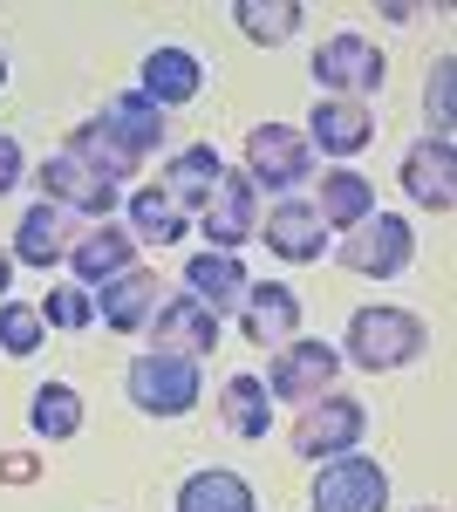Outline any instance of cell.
Segmentation results:
<instances>
[{
  "instance_id": "obj_1",
  "label": "cell",
  "mask_w": 457,
  "mask_h": 512,
  "mask_svg": "<svg viewBox=\"0 0 457 512\" xmlns=\"http://www.w3.org/2000/svg\"><path fill=\"white\" fill-rule=\"evenodd\" d=\"M423 349H430V328H423V315L396 308V301H376V308H355V315H348L342 362H355L362 376H389V369H410Z\"/></svg>"
},
{
  "instance_id": "obj_2",
  "label": "cell",
  "mask_w": 457,
  "mask_h": 512,
  "mask_svg": "<svg viewBox=\"0 0 457 512\" xmlns=\"http://www.w3.org/2000/svg\"><path fill=\"white\" fill-rule=\"evenodd\" d=\"M123 390H130V403H137L144 417H191L198 396H205V383H198V362H191V355L144 349L123 369Z\"/></svg>"
},
{
  "instance_id": "obj_3",
  "label": "cell",
  "mask_w": 457,
  "mask_h": 512,
  "mask_svg": "<svg viewBox=\"0 0 457 512\" xmlns=\"http://www.w3.org/2000/svg\"><path fill=\"white\" fill-rule=\"evenodd\" d=\"M335 260L362 280H396L417 260V233H410V219H396V212H369L362 226H348V239H335Z\"/></svg>"
},
{
  "instance_id": "obj_4",
  "label": "cell",
  "mask_w": 457,
  "mask_h": 512,
  "mask_svg": "<svg viewBox=\"0 0 457 512\" xmlns=\"http://www.w3.org/2000/svg\"><path fill=\"white\" fill-rule=\"evenodd\" d=\"M239 171L253 178V192L267 185V192H294L314 178V151H307V137L294 123H260V130H246V151H239Z\"/></svg>"
},
{
  "instance_id": "obj_5",
  "label": "cell",
  "mask_w": 457,
  "mask_h": 512,
  "mask_svg": "<svg viewBox=\"0 0 457 512\" xmlns=\"http://www.w3.org/2000/svg\"><path fill=\"white\" fill-rule=\"evenodd\" d=\"M362 431H369V410L355 403L348 390H328V396H314V403H301V417H294V451L301 458H342V451H355L362 444Z\"/></svg>"
},
{
  "instance_id": "obj_6",
  "label": "cell",
  "mask_w": 457,
  "mask_h": 512,
  "mask_svg": "<svg viewBox=\"0 0 457 512\" xmlns=\"http://www.w3.org/2000/svg\"><path fill=\"white\" fill-rule=\"evenodd\" d=\"M389 76V62H382V48L369 35H328L314 48V82H321V96H342V103H369Z\"/></svg>"
},
{
  "instance_id": "obj_7",
  "label": "cell",
  "mask_w": 457,
  "mask_h": 512,
  "mask_svg": "<svg viewBox=\"0 0 457 512\" xmlns=\"http://www.w3.org/2000/svg\"><path fill=\"white\" fill-rule=\"evenodd\" d=\"M335 376H342V349H328V342H307V335H294V342H280L267 362V396L273 403H314V396L335 390Z\"/></svg>"
},
{
  "instance_id": "obj_8",
  "label": "cell",
  "mask_w": 457,
  "mask_h": 512,
  "mask_svg": "<svg viewBox=\"0 0 457 512\" xmlns=\"http://www.w3.org/2000/svg\"><path fill=\"white\" fill-rule=\"evenodd\" d=\"M314 512H389V472L362 451H342L314 472Z\"/></svg>"
},
{
  "instance_id": "obj_9",
  "label": "cell",
  "mask_w": 457,
  "mask_h": 512,
  "mask_svg": "<svg viewBox=\"0 0 457 512\" xmlns=\"http://www.w3.org/2000/svg\"><path fill=\"white\" fill-rule=\"evenodd\" d=\"M35 185L48 205H62V212H76V219H116V205H123V192H116L110 178H96L82 158H69V151H55V158H41Z\"/></svg>"
},
{
  "instance_id": "obj_10",
  "label": "cell",
  "mask_w": 457,
  "mask_h": 512,
  "mask_svg": "<svg viewBox=\"0 0 457 512\" xmlns=\"http://www.w3.org/2000/svg\"><path fill=\"white\" fill-rule=\"evenodd\" d=\"M198 233L212 239V253H239L246 239H260V192H253L246 171L219 178V192L205 198V212H198Z\"/></svg>"
},
{
  "instance_id": "obj_11",
  "label": "cell",
  "mask_w": 457,
  "mask_h": 512,
  "mask_svg": "<svg viewBox=\"0 0 457 512\" xmlns=\"http://www.w3.org/2000/svg\"><path fill=\"white\" fill-rule=\"evenodd\" d=\"M69 274H76V287H103V280L130 274L137 267V239H130V226L123 219H89L76 233V246H69V260H62Z\"/></svg>"
},
{
  "instance_id": "obj_12",
  "label": "cell",
  "mask_w": 457,
  "mask_h": 512,
  "mask_svg": "<svg viewBox=\"0 0 457 512\" xmlns=\"http://www.w3.org/2000/svg\"><path fill=\"white\" fill-rule=\"evenodd\" d=\"M260 233H267V253H273V260H287V267H314L321 246H328V226H321V212H314L301 192L273 198L267 219H260Z\"/></svg>"
},
{
  "instance_id": "obj_13",
  "label": "cell",
  "mask_w": 457,
  "mask_h": 512,
  "mask_svg": "<svg viewBox=\"0 0 457 512\" xmlns=\"http://www.w3.org/2000/svg\"><path fill=\"white\" fill-rule=\"evenodd\" d=\"M239 335H246L253 349L294 342V335H301V294H294L287 280H253L246 301H239Z\"/></svg>"
},
{
  "instance_id": "obj_14",
  "label": "cell",
  "mask_w": 457,
  "mask_h": 512,
  "mask_svg": "<svg viewBox=\"0 0 457 512\" xmlns=\"http://www.w3.org/2000/svg\"><path fill=\"white\" fill-rule=\"evenodd\" d=\"M164 274L157 267H130V274L103 280V294H96V315H103V328H116V335H144L151 328V315L164 308Z\"/></svg>"
},
{
  "instance_id": "obj_15",
  "label": "cell",
  "mask_w": 457,
  "mask_h": 512,
  "mask_svg": "<svg viewBox=\"0 0 457 512\" xmlns=\"http://www.w3.org/2000/svg\"><path fill=\"white\" fill-rule=\"evenodd\" d=\"M403 192L423 212H451L457 205V144L451 137H423L403 151Z\"/></svg>"
},
{
  "instance_id": "obj_16",
  "label": "cell",
  "mask_w": 457,
  "mask_h": 512,
  "mask_svg": "<svg viewBox=\"0 0 457 512\" xmlns=\"http://www.w3.org/2000/svg\"><path fill=\"white\" fill-rule=\"evenodd\" d=\"M76 233H82L76 212H62V205H48V198H41V205L21 212V226H14V246H7V253H14V267H41V274H48V267H62V260H69Z\"/></svg>"
},
{
  "instance_id": "obj_17",
  "label": "cell",
  "mask_w": 457,
  "mask_h": 512,
  "mask_svg": "<svg viewBox=\"0 0 457 512\" xmlns=\"http://www.w3.org/2000/svg\"><path fill=\"white\" fill-rule=\"evenodd\" d=\"M151 349H171V355H212L219 349V315L205 308V301H191V294H164V308L151 315Z\"/></svg>"
},
{
  "instance_id": "obj_18",
  "label": "cell",
  "mask_w": 457,
  "mask_h": 512,
  "mask_svg": "<svg viewBox=\"0 0 457 512\" xmlns=\"http://www.w3.org/2000/svg\"><path fill=\"white\" fill-rule=\"evenodd\" d=\"M307 151H321V158H355V151H369V137H376V117H369V103H342V96H314V117H307Z\"/></svg>"
},
{
  "instance_id": "obj_19",
  "label": "cell",
  "mask_w": 457,
  "mask_h": 512,
  "mask_svg": "<svg viewBox=\"0 0 457 512\" xmlns=\"http://www.w3.org/2000/svg\"><path fill=\"white\" fill-rule=\"evenodd\" d=\"M219 178H226V158H219L212 144H185V151H171V158H164L157 192H164L191 219V212H205V198L219 192Z\"/></svg>"
},
{
  "instance_id": "obj_20",
  "label": "cell",
  "mask_w": 457,
  "mask_h": 512,
  "mask_svg": "<svg viewBox=\"0 0 457 512\" xmlns=\"http://www.w3.org/2000/svg\"><path fill=\"white\" fill-rule=\"evenodd\" d=\"M198 89H205V62H198L191 48H151L144 69H137V96L157 103V110H178Z\"/></svg>"
},
{
  "instance_id": "obj_21",
  "label": "cell",
  "mask_w": 457,
  "mask_h": 512,
  "mask_svg": "<svg viewBox=\"0 0 457 512\" xmlns=\"http://www.w3.org/2000/svg\"><path fill=\"white\" fill-rule=\"evenodd\" d=\"M246 287H253V274H246V260L239 253H191L185 260V294L191 301H205L212 315H232L239 301H246Z\"/></svg>"
},
{
  "instance_id": "obj_22",
  "label": "cell",
  "mask_w": 457,
  "mask_h": 512,
  "mask_svg": "<svg viewBox=\"0 0 457 512\" xmlns=\"http://www.w3.org/2000/svg\"><path fill=\"white\" fill-rule=\"evenodd\" d=\"M96 123H103V130L116 137V151H130L137 164L151 158V151H164V110H157V103H144L137 89H123V96H110Z\"/></svg>"
},
{
  "instance_id": "obj_23",
  "label": "cell",
  "mask_w": 457,
  "mask_h": 512,
  "mask_svg": "<svg viewBox=\"0 0 457 512\" xmlns=\"http://www.w3.org/2000/svg\"><path fill=\"white\" fill-rule=\"evenodd\" d=\"M314 212H321V226H362L369 212H376V185L362 178V171H348V164H335V171H321V185H314V198H307Z\"/></svg>"
},
{
  "instance_id": "obj_24",
  "label": "cell",
  "mask_w": 457,
  "mask_h": 512,
  "mask_svg": "<svg viewBox=\"0 0 457 512\" xmlns=\"http://www.w3.org/2000/svg\"><path fill=\"white\" fill-rule=\"evenodd\" d=\"M178 512H260V499H253V485L239 472L212 465V472H191L178 485Z\"/></svg>"
},
{
  "instance_id": "obj_25",
  "label": "cell",
  "mask_w": 457,
  "mask_h": 512,
  "mask_svg": "<svg viewBox=\"0 0 457 512\" xmlns=\"http://www.w3.org/2000/svg\"><path fill=\"white\" fill-rule=\"evenodd\" d=\"M219 417H226L232 437H246V444H260L273 431V396L260 376H232L226 390H219Z\"/></svg>"
},
{
  "instance_id": "obj_26",
  "label": "cell",
  "mask_w": 457,
  "mask_h": 512,
  "mask_svg": "<svg viewBox=\"0 0 457 512\" xmlns=\"http://www.w3.org/2000/svg\"><path fill=\"white\" fill-rule=\"evenodd\" d=\"M232 21H239V35H246V41L280 48V41L301 35L307 7H301V0H232Z\"/></svg>"
},
{
  "instance_id": "obj_27",
  "label": "cell",
  "mask_w": 457,
  "mask_h": 512,
  "mask_svg": "<svg viewBox=\"0 0 457 512\" xmlns=\"http://www.w3.org/2000/svg\"><path fill=\"white\" fill-rule=\"evenodd\" d=\"M123 226H130L137 246H171V239L191 233V219L157 192V185H137V192H130V219H123Z\"/></svg>"
},
{
  "instance_id": "obj_28",
  "label": "cell",
  "mask_w": 457,
  "mask_h": 512,
  "mask_svg": "<svg viewBox=\"0 0 457 512\" xmlns=\"http://www.w3.org/2000/svg\"><path fill=\"white\" fill-rule=\"evenodd\" d=\"M62 151H69V158H82L89 171H96V178H110L116 192H123V185L137 178V158H130V151H116V137H110V130H103L96 117H89V123H76Z\"/></svg>"
},
{
  "instance_id": "obj_29",
  "label": "cell",
  "mask_w": 457,
  "mask_h": 512,
  "mask_svg": "<svg viewBox=\"0 0 457 512\" xmlns=\"http://www.w3.org/2000/svg\"><path fill=\"white\" fill-rule=\"evenodd\" d=\"M28 424H35V437H48V444H69V437L82 431L76 383H41V390L28 396Z\"/></svg>"
},
{
  "instance_id": "obj_30",
  "label": "cell",
  "mask_w": 457,
  "mask_h": 512,
  "mask_svg": "<svg viewBox=\"0 0 457 512\" xmlns=\"http://www.w3.org/2000/svg\"><path fill=\"white\" fill-rule=\"evenodd\" d=\"M41 328H62V335H82L89 321H96V294L89 287H76V280H55L48 294H41Z\"/></svg>"
},
{
  "instance_id": "obj_31",
  "label": "cell",
  "mask_w": 457,
  "mask_h": 512,
  "mask_svg": "<svg viewBox=\"0 0 457 512\" xmlns=\"http://www.w3.org/2000/svg\"><path fill=\"white\" fill-rule=\"evenodd\" d=\"M48 342V328H41L35 301H0V355H14V362H28V355Z\"/></svg>"
},
{
  "instance_id": "obj_32",
  "label": "cell",
  "mask_w": 457,
  "mask_h": 512,
  "mask_svg": "<svg viewBox=\"0 0 457 512\" xmlns=\"http://www.w3.org/2000/svg\"><path fill=\"white\" fill-rule=\"evenodd\" d=\"M423 110H430V137H451L457 130V55H437L430 89H423Z\"/></svg>"
},
{
  "instance_id": "obj_33",
  "label": "cell",
  "mask_w": 457,
  "mask_h": 512,
  "mask_svg": "<svg viewBox=\"0 0 457 512\" xmlns=\"http://www.w3.org/2000/svg\"><path fill=\"white\" fill-rule=\"evenodd\" d=\"M21 171H28V158H21V144H14V137L0 130V198H7L14 185H21Z\"/></svg>"
},
{
  "instance_id": "obj_34",
  "label": "cell",
  "mask_w": 457,
  "mask_h": 512,
  "mask_svg": "<svg viewBox=\"0 0 457 512\" xmlns=\"http://www.w3.org/2000/svg\"><path fill=\"white\" fill-rule=\"evenodd\" d=\"M0 478H7V485H28V478H35V458L7 451V458H0Z\"/></svg>"
},
{
  "instance_id": "obj_35",
  "label": "cell",
  "mask_w": 457,
  "mask_h": 512,
  "mask_svg": "<svg viewBox=\"0 0 457 512\" xmlns=\"http://www.w3.org/2000/svg\"><path fill=\"white\" fill-rule=\"evenodd\" d=\"M7 280H14V253L0 246V294H7Z\"/></svg>"
},
{
  "instance_id": "obj_36",
  "label": "cell",
  "mask_w": 457,
  "mask_h": 512,
  "mask_svg": "<svg viewBox=\"0 0 457 512\" xmlns=\"http://www.w3.org/2000/svg\"><path fill=\"white\" fill-rule=\"evenodd\" d=\"M417 512H444V506H417Z\"/></svg>"
},
{
  "instance_id": "obj_37",
  "label": "cell",
  "mask_w": 457,
  "mask_h": 512,
  "mask_svg": "<svg viewBox=\"0 0 457 512\" xmlns=\"http://www.w3.org/2000/svg\"><path fill=\"white\" fill-rule=\"evenodd\" d=\"M0 82H7V62H0Z\"/></svg>"
}]
</instances>
